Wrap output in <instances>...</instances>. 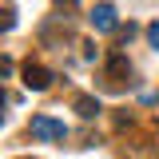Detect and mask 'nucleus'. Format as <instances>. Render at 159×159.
<instances>
[{"label": "nucleus", "mask_w": 159, "mask_h": 159, "mask_svg": "<svg viewBox=\"0 0 159 159\" xmlns=\"http://www.w3.org/2000/svg\"><path fill=\"white\" fill-rule=\"evenodd\" d=\"M84 60L92 64V60H99V52H96V44H84Z\"/></svg>", "instance_id": "1a4fd4ad"}, {"label": "nucleus", "mask_w": 159, "mask_h": 159, "mask_svg": "<svg viewBox=\"0 0 159 159\" xmlns=\"http://www.w3.org/2000/svg\"><path fill=\"white\" fill-rule=\"evenodd\" d=\"M131 76V64H127V56L123 52H111V60H107V80L111 84H119V80Z\"/></svg>", "instance_id": "20e7f679"}, {"label": "nucleus", "mask_w": 159, "mask_h": 159, "mask_svg": "<svg viewBox=\"0 0 159 159\" xmlns=\"http://www.w3.org/2000/svg\"><path fill=\"white\" fill-rule=\"evenodd\" d=\"M28 131H32L36 139H68V127H64V119H52V116H32Z\"/></svg>", "instance_id": "f03ea898"}, {"label": "nucleus", "mask_w": 159, "mask_h": 159, "mask_svg": "<svg viewBox=\"0 0 159 159\" xmlns=\"http://www.w3.org/2000/svg\"><path fill=\"white\" fill-rule=\"evenodd\" d=\"M147 44L159 52V20H155V24H147Z\"/></svg>", "instance_id": "423d86ee"}, {"label": "nucleus", "mask_w": 159, "mask_h": 159, "mask_svg": "<svg viewBox=\"0 0 159 159\" xmlns=\"http://www.w3.org/2000/svg\"><path fill=\"white\" fill-rule=\"evenodd\" d=\"M12 24H16V12H0V32H8Z\"/></svg>", "instance_id": "0eeeda50"}, {"label": "nucleus", "mask_w": 159, "mask_h": 159, "mask_svg": "<svg viewBox=\"0 0 159 159\" xmlns=\"http://www.w3.org/2000/svg\"><path fill=\"white\" fill-rule=\"evenodd\" d=\"M20 76H24V88H28V92H48V88H52V80H56L44 64H36V60H28V64L20 68Z\"/></svg>", "instance_id": "f257e3e1"}, {"label": "nucleus", "mask_w": 159, "mask_h": 159, "mask_svg": "<svg viewBox=\"0 0 159 159\" xmlns=\"http://www.w3.org/2000/svg\"><path fill=\"white\" fill-rule=\"evenodd\" d=\"M4 103H8V96H4V88H0V111H4Z\"/></svg>", "instance_id": "9b49d317"}, {"label": "nucleus", "mask_w": 159, "mask_h": 159, "mask_svg": "<svg viewBox=\"0 0 159 159\" xmlns=\"http://www.w3.org/2000/svg\"><path fill=\"white\" fill-rule=\"evenodd\" d=\"M88 20H92L96 32H116V28H119V16H116L111 4H96V8L88 12Z\"/></svg>", "instance_id": "7ed1b4c3"}, {"label": "nucleus", "mask_w": 159, "mask_h": 159, "mask_svg": "<svg viewBox=\"0 0 159 159\" xmlns=\"http://www.w3.org/2000/svg\"><path fill=\"white\" fill-rule=\"evenodd\" d=\"M56 4H64V8H76V4H80V0H56Z\"/></svg>", "instance_id": "9d476101"}, {"label": "nucleus", "mask_w": 159, "mask_h": 159, "mask_svg": "<svg viewBox=\"0 0 159 159\" xmlns=\"http://www.w3.org/2000/svg\"><path fill=\"white\" fill-rule=\"evenodd\" d=\"M76 111H80V119H96L99 116V99L96 96H76Z\"/></svg>", "instance_id": "39448f33"}, {"label": "nucleus", "mask_w": 159, "mask_h": 159, "mask_svg": "<svg viewBox=\"0 0 159 159\" xmlns=\"http://www.w3.org/2000/svg\"><path fill=\"white\" fill-rule=\"evenodd\" d=\"M12 68H16L12 60H8V56H0V80H4V76H12Z\"/></svg>", "instance_id": "6e6552de"}]
</instances>
